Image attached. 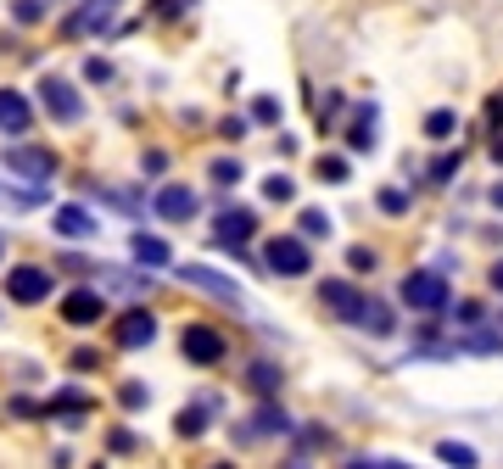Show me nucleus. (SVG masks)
Instances as JSON below:
<instances>
[{"instance_id":"54","label":"nucleus","mask_w":503,"mask_h":469,"mask_svg":"<svg viewBox=\"0 0 503 469\" xmlns=\"http://www.w3.org/2000/svg\"><path fill=\"white\" fill-rule=\"evenodd\" d=\"M392 469H414V464H403V458H392Z\"/></svg>"},{"instance_id":"45","label":"nucleus","mask_w":503,"mask_h":469,"mask_svg":"<svg viewBox=\"0 0 503 469\" xmlns=\"http://www.w3.org/2000/svg\"><path fill=\"white\" fill-rule=\"evenodd\" d=\"M56 268H62V274H95V263H90V258H78V251H62Z\"/></svg>"},{"instance_id":"22","label":"nucleus","mask_w":503,"mask_h":469,"mask_svg":"<svg viewBox=\"0 0 503 469\" xmlns=\"http://www.w3.org/2000/svg\"><path fill=\"white\" fill-rule=\"evenodd\" d=\"M213 424H219V414L202 408V402L191 397V402L174 414V436H179V441H202V436H213Z\"/></svg>"},{"instance_id":"9","label":"nucleus","mask_w":503,"mask_h":469,"mask_svg":"<svg viewBox=\"0 0 503 469\" xmlns=\"http://www.w3.org/2000/svg\"><path fill=\"white\" fill-rule=\"evenodd\" d=\"M39 112H45L51 123H62V129L84 123V95H78V84L62 78V73H39Z\"/></svg>"},{"instance_id":"52","label":"nucleus","mask_w":503,"mask_h":469,"mask_svg":"<svg viewBox=\"0 0 503 469\" xmlns=\"http://www.w3.org/2000/svg\"><path fill=\"white\" fill-rule=\"evenodd\" d=\"M492 162H498V168H503V135H498V140H492Z\"/></svg>"},{"instance_id":"18","label":"nucleus","mask_w":503,"mask_h":469,"mask_svg":"<svg viewBox=\"0 0 503 469\" xmlns=\"http://www.w3.org/2000/svg\"><path fill=\"white\" fill-rule=\"evenodd\" d=\"M129 258H135V268H145V274H174V246L162 241V234H152V229H135L129 234Z\"/></svg>"},{"instance_id":"26","label":"nucleus","mask_w":503,"mask_h":469,"mask_svg":"<svg viewBox=\"0 0 503 469\" xmlns=\"http://www.w3.org/2000/svg\"><path fill=\"white\" fill-rule=\"evenodd\" d=\"M375 212H381V218H408V212H414V190L408 185H381V190H375Z\"/></svg>"},{"instance_id":"50","label":"nucleus","mask_w":503,"mask_h":469,"mask_svg":"<svg viewBox=\"0 0 503 469\" xmlns=\"http://www.w3.org/2000/svg\"><path fill=\"white\" fill-rule=\"evenodd\" d=\"M487 207H492V212H503V179H498V185L487 190Z\"/></svg>"},{"instance_id":"25","label":"nucleus","mask_w":503,"mask_h":469,"mask_svg":"<svg viewBox=\"0 0 503 469\" xmlns=\"http://www.w3.org/2000/svg\"><path fill=\"white\" fill-rule=\"evenodd\" d=\"M448 325H453V330H481V325H492V308H487V296H453V308H448Z\"/></svg>"},{"instance_id":"33","label":"nucleus","mask_w":503,"mask_h":469,"mask_svg":"<svg viewBox=\"0 0 503 469\" xmlns=\"http://www.w3.org/2000/svg\"><path fill=\"white\" fill-rule=\"evenodd\" d=\"M152 408V386H145V380H118V414H145Z\"/></svg>"},{"instance_id":"27","label":"nucleus","mask_w":503,"mask_h":469,"mask_svg":"<svg viewBox=\"0 0 503 469\" xmlns=\"http://www.w3.org/2000/svg\"><path fill=\"white\" fill-rule=\"evenodd\" d=\"M419 129H425L431 145H448V140H458V112H453V106H431Z\"/></svg>"},{"instance_id":"34","label":"nucleus","mask_w":503,"mask_h":469,"mask_svg":"<svg viewBox=\"0 0 503 469\" xmlns=\"http://www.w3.org/2000/svg\"><path fill=\"white\" fill-rule=\"evenodd\" d=\"M347 274H352V280H369V274H381V251H375L369 241H352V246H347Z\"/></svg>"},{"instance_id":"36","label":"nucleus","mask_w":503,"mask_h":469,"mask_svg":"<svg viewBox=\"0 0 503 469\" xmlns=\"http://www.w3.org/2000/svg\"><path fill=\"white\" fill-rule=\"evenodd\" d=\"M263 202L268 207H291V202H297V179H291V174H268L263 179Z\"/></svg>"},{"instance_id":"28","label":"nucleus","mask_w":503,"mask_h":469,"mask_svg":"<svg viewBox=\"0 0 503 469\" xmlns=\"http://www.w3.org/2000/svg\"><path fill=\"white\" fill-rule=\"evenodd\" d=\"M241 179H246V162H241V157H213V162H207V185L224 190V196H229Z\"/></svg>"},{"instance_id":"38","label":"nucleus","mask_w":503,"mask_h":469,"mask_svg":"<svg viewBox=\"0 0 503 469\" xmlns=\"http://www.w3.org/2000/svg\"><path fill=\"white\" fill-rule=\"evenodd\" d=\"M45 12H51V0H12V23H23V29L45 23Z\"/></svg>"},{"instance_id":"37","label":"nucleus","mask_w":503,"mask_h":469,"mask_svg":"<svg viewBox=\"0 0 503 469\" xmlns=\"http://www.w3.org/2000/svg\"><path fill=\"white\" fill-rule=\"evenodd\" d=\"M68 369L84 380V374H101V369H107V352H101V347H73L68 352Z\"/></svg>"},{"instance_id":"32","label":"nucleus","mask_w":503,"mask_h":469,"mask_svg":"<svg viewBox=\"0 0 503 469\" xmlns=\"http://www.w3.org/2000/svg\"><path fill=\"white\" fill-rule=\"evenodd\" d=\"M458 168H465V152H436L431 168H425V185H431V190H448Z\"/></svg>"},{"instance_id":"16","label":"nucleus","mask_w":503,"mask_h":469,"mask_svg":"<svg viewBox=\"0 0 503 469\" xmlns=\"http://www.w3.org/2000/svg\"><path fill=\"white\" fill-rule=\"evenodd\" d=\"M51 234H56V241L84 246V241H95V234H101V218H95L90 207H78V202H62V207H51Z\"/></svg>"},{"instance_id":"42","label":"nucleus","mask_w":503,"mask_h":469,"mask_svg":"<svg viewBox=\"0 0 503 469\" xmlns=\"http://www.w3.org/2000/svg\"><path fill=\"white\" fill-rule=\"evenodd\" d=\"M246 129H252V118H246V112H229V118L219 123V135H224V140H246Z\"/></svg>"},{"instance_id":"35","label":"nucleus","mask_w":503,"mask_h":469,"mask_svg":"<svg viewBox=\"0 0 503 469\" xmlns=\"http://www.w3.org/2000/svg\"><path fill=\"white\" fill-rule=\"evenodd\" d=\"M107 453L112 458H140L145 453V436L129 431V424H112V431H107Z\"/></svg>"},{"instance_id":"55","label":"nucleus","mask_w":503,"mask_h":469,"mask_svg":"<svg viewBox=\"0 0 503 469\" xmlns=\"http://www.w3.org/2000/svg\"><path fill=\"white\" fill-rule=\"evenodd\" d=\"M0 258H6V234H0Z\"/></svg>"},{"instance_id":"57","label":"nucleus","mask_w":503,"mask_h":469,"mask_svg":"<svg viewBox=\"0 0 503 469\" xmlns=\"http://www.w3.org/2000/svg\"><path fill=\"white\" fill-rule=\"evenodd\" d=\"M95 469H107V464H95Z\"/></svg>"},{"instance_id":"7","label":"nucleus","mask_w":503,"mask_h":469,"mask_svg":"<svg viewBox=\"0 0 503 469\" xmlns=\"http://www.w3.org/2000/svg\"><path fill=\"white\" fill-rule=\"evenodd\" d=\"M107 335H112V347H118V352H145V347H157L162 318H157L152 308H145V302H129L123 313H112Z\"/></svg>"},{"instance_id":"12","label":"nucleus","mask_w":503,"mask_h":469,"mask_svg":"<svg viewBox=\"0 0 503 469\" xmlns=\"http://www.w3.org/2000/svg\"><path fill=\"white\" fill-rule=\"evenodd\" d=\"M152 212L162 224H174V229H185V224H196L202 218V196L191 185H179V179H162L157 190H152Z\"/></svg>"},{"instance_id":"30","label":"nucleus","mask_w":503,"mask_h":469,"mask_svg":"<svg viewBox=\"0 0 503 469\" xmlns=\"http://www.w3.org/2000/svg\"><path fill=\"white\" fill-rule=\"evenodd\" d=\"M95 196H101V202H107L112 212H123V218H140V212H145V207H152V202H145V196H135V190H123V185H101V190H95Z\"/></svg>"},{"instance_id":"11","label":"nucleus","mask_w":503,"mask_h":469,"mask_svg":"<svg viewBox=\"0 0 503 469\" xmlns=\"http://www.w3.org/2000/svg\"><path fill=\"white\" fill-rule=\"evenodd\" d=\"M0 168H6L12 179H23V185H45V179H56V152L17 140V145H6V152H0Z\"/></svg>"},{"instance_id":"14","label":"nucleus","mask_w":503,"mask_h":469,"mask_svg":"<svg viewBox=\"0 0 503 469\" xmlns=\"http://www.w3.org/2000/svg\"><path fill=\"white\" fill-rule=\"evenodd\" d=\"M359 335H369V341H397L403 335V308H397V296H375L369 291V302L359 313Z\"/></svg>"},{"instance_id":"46","label":"nucleus","mask_w":503,"mask_h":469,"mask_svg":"<svg viewBox=\"0 0 503 469\" xmlns=\"http://www.w3.org/2000/svg\"><path fill=\"white\" fill-rule=\"evenodd\" d=\"M202 408H213V414H224V391H213V386H202V391H191Z\"/></svg>"},{"instance_id":"43","label":"nucleus","mask_w":503,"mask_h":469,"mask_svg":"<svg viewBox=\"0 0 503 469\" xmlns=\"http://www.w3.org/2000/svg\"><path fill=\"white\" fill-rule=\"evenodd\" d=\"M84 78H90V84H112V62L107 56H90V62H84Z\"/></svg>"},{"instance_id":"56","label":"nucleus","mask_w":503,"mask_h":469,"mask_svg":"<svg viewBox=\"0 0 503 469\" xmlns=\"http://www.w3.org/2000/svg\"><path fill=\"white\" fill-rule=\"evenodd\" d=\"M498 330H503V313H498Z\"/></svg>"},{"instance_id":"44","label":"nucleus","mask_w":503,"mask_h":469,"mask_svg":"<svg viewBox=\"0 0 503 469\" xmlns=\"http://www.w3.org/2000/svg\"><path fill=\"white\" fill-rule=\"evenodd\" d=\"M342 469H392V458H381V453H352V458H342Z\"/></svg>"},{"instance_id":"1","label":"nucleus","mask_w":503,"mask_h":469,"mask_svg":"<svg viewBox=\"0 0 503 469\" xmlns=\"http://www.w3.org/2000/svg\"><path fill=\"white\" fill-rule=\"evenodd\" d=\"M453 274H442L436 263H414L403 280H397V308L403 313H414V318H448V308H453Z\"/></svg>"},{"instance_id":"41","label":"nucleus","mask_w":503,"mask_h":469,"mask_svg":"<svg viewBox=\"0 0 503 469\" xmlns=\"http://www.w3.org/2000/svg\"><path fill=\"white\" fill-rule=\"evenodd\" d=\"M140 174L145 179H162L168 174V152H157V145H152V152H140Z\"/></svg>"},{"instance_id":"40","label":"nucleus","mask_w":503,"mask_h":469,"mask_svg":"<svg viewBox=\"0 0 503 469\" xmlns=\"http://www.w3.org/2000/svg\"><path fill=\"white\" fill-rule=\"evenodd\" d=\"M6 414L29 424V419H45V402H34V397H12V402H6Z\"/></svg>"},{"instance_id":"24","label":"nucleus","mask_w":503,"mask_h":469,"mask_svg":"<svg viewBox=\"0 0 503 469\" xmlns=\"http://www.w3.org/2000/svg\"><path fill=\"white\" fill-rule=\"evenodd\" d=\"M431 453H436V464H442V469H481V464H487L475 441H458V436H442Z\"/></svg>"},{"instance_id":"6","label":"nucleus","mask_w":503,"mask_h":469,"mask_svg":"<svg viewBox=\"0 0 503 469\" xmlns=\"http://www.w3.org/2000/svg\"><path fill=\"white\" fill-rule=\"evenodd\" d=\"M56 318L68 330H101L112 318V296L101 291V285H68L56 296Z\"/></svg>"},{"instance_id":"29","label":"nucleus","mask_w":503,"mask_h":469,"mask_svg":"<svg viewBox=\"0 0 503 469\" xmlns=\"http://www.w3.org/2000/svg\"><path fill=\"white\" fill-rule=\"evenodd\" d=\"M313 179H319V185H347V179H352V157H347V152L313 157Z\"/></svg>"},{"instance_id":"20","label":"nucleus","mask_w":503,"mask_h":469,"mask_svg":"<svg viewBox=\"0 0 503 469\" xmlns=\"http://www.w3.org/2000/svg\"><path fill=\"white\" fill-rule=\"evenodd\" d=\"M335 447H342V436H335L330 424L308 419V424H297V436L285 441V458H297V464H313V453H335Z\"/></svg>"},{"instance_id":"19","label":"nucleus","mask_w":503,"mask_h":469,"mask_svg":"<svg viewBox=\"0 0 503 469\" xmlns=\"http://www.w3.org/2000/svg\"><path fill=\"white\" fill-rule=\"evenodd\" d=\"M95 414V397L90 391H78V386H56L51 397H45V419H62L68 431H78L84 419Z\"/></svg>"},{"instance_id":"39","label":"nucleus","mask_w":503,"mask_h":469,"mask_svg":"<svg viewBox=\"0 0 503 469\" xmlns=\"http://www.w3.org/2000/svg\"><path fill=\"white\" fill-rule=\"evenodd\" d=\"M342 112H347V95L330 90V95L319 101V129H335V123H342Z\"/></svg>"},{"instance_id":"15","label":"nucleus","mask_w":503,"mask_h":469,"mask_svg":"<svg viewBox=\"0 0 503 469\" xmlns=\"http://www.w3.org/2000/svg\"><path fill=\"white\" fill-rule=\"evenodd\" d=\"M241 386H246V397H252V402H263V397H280V391H285V364H280V358H268V352L246 358V369H241Z\"/></svg>"},{"instance_id":"8","label":"nucleus","mask_w":503,"mask_h":469,"mask_svg":"<svg viewBox=\"0 0 503 469\" xmlns=\"http://www.w3.org/2000/svg\"><path fill=\"white\" fill-rule=\"evenodd\" d=\"M56 296V274L45 263H12L6 268V302L12 308H45Z\"/></svg>"},{"instance_id":"17","label":"nucleus","mask_w":503,"mask_h":469,"mask_svg":"<svg viewBox=\"0 0 503 469\" xmlns=\"http://www.w3.org/2000/svg\"><path fill=\"white\" fill-rule=\"evenodd\" d=\"M381 145V106L375 101H352V123H347V157H369Z\"/></svg>"},{"instance_id":"2","label":"nucleus","mask_w":503,"mask_h":469,"mask_svg":"<svg viewBox=\"0 0 503 469\" xmlns=\"http://www.w3.org/2000/svg\"><path fill=\"white\" fill-rule=\"evenodd\" d=\"M258 268L268 274V280H313V246L302 241L297 229H280V234H263L258 241Z\"/></svg>"},{"instance_id":"49","label":"nucleus","mask_w":503,"mask_h":469,"mask_svg":"<svg viewBox=\"0 0 503 469\" xmlns=\"http://www.w3.org/2000/svg\"><path fill=\"white\" fill-rule=\"evenodd\" d=\"M436 268L453 274V268H465V258H458V251H442V258H436Z\"/></svg>"},{"instance_id":"4","label":"nucleus","mask_w":503,"mask_h":469,"mask_svg":"<svg viewBox=\"0 0 503 469\" xmlns=\"http://www.w3.org/2000/svg\"><path fill=\"white\" fill-rule=\"evenodd\" d=\"M313 302L325 308L330 325L359 330V313H364V302H369V285L352 280V274H325V280H313Z\"/></svg>"},{"instance_id":"13","label":"nucleus","mask_w":503,"mask_h":469,"mask_svg":"<svg viewBox=\"0 0 503 469\" xmlns=\"http://www.w3.org/2000/svg\"><path fill=\"white\" fill-rule=\"evenodd\" d=\"M246 424L258 431V441H291V436H297V424H302V419L291 414L280 397H263V402H252Z\"/></svg>"},{"instance_id":"23","label":"nucleus","mask_w":503,"mask_h":469,"mask_svg":"<svg viewBox=\"0 0 503 469\" xmlns=\"http://www.w3.org/2000/svg\"><path fill=\"white\" fill-rule=\"evenodd\" d=\"M291 229H297L308 246L335 241V212H330V207H297V224H291Z\"/></svg>"},{"instance_id":"10","label":"nucleus","mask_w":503,"mask_h":469,"mask_svg":"<svg viewBox=\"0 0 503 469\" xmlns=\"http://www.w3.org/2000/svg\"><path fill=\"white\" fill-rule=\"evenodd\" d=\"M174 274H179V285L202 291L207 302H219V308H241V302H246V296H241V285L229 280L224 268H213V263H174Z\"/></svg>"},{"instance_id":"51","label":"nucleus","mask_w":503,"mask_h":469,"mask_svg":"<svg viewBox=\"0 0 503 469\" xmlns=\"http://www.w3.org/2000/svg\"><path fill=\"white\" fill-rule=\"evenodd\" d=\"M207 469H241L235 458H213V464H207Z\"/></svg>"},{"instance_id":"3","label":"nucleus","mask_w":503,"mask_h":469,"mask_svg":"<svg viewBox=\"0 0 503 469\" xmlns=\"http://www.w3.org/2000/svg\"><path fill=\"white\" fill-rule=\"evenodd\" d=\"M219 212H213V251H224V258H235L246 263V251L252 241H263V224H258V207H241V202H229L224 190H219Z\"/></svg>"},{"instance_id":"21","label":"nucleus","mask_w":503,"mask_h":469,"mask_svg":"<svg viewBox=\"0 0 503 469\" xmlns=\"http://www.w3.org/2000/svg\"><path fill=\"white\" fill-rule=\"evenodd\" d=\"M34 129V101L23 90H0V135H29Z\"/></svg>"},{"instance_id":"48","label":"nucleus","mask_w":503,"mask_h":469,"mask_svg":"<svg viewBox=\"0 0 503 469\" xmlns=\"http://www.w3.org/2000/svg\"><path fill=\"white\" fill-rule=\"evenodd\" d=\"M73 458H78L73 447H56V453H51V469H73Z\"/></svg>"},{"instance_id":"47","label":"nucleus","mask_w":503,"mask_h":469,"mask_svg":"<svg viewBox=\"0 0 503 469\" xmlns=\"http://www.w3.org/2000/svg\"><path fill=\"white\" fill-rule=\"evenodd\" d=\"M487 291H492V296H503V251H498L492 268H487Z\"/></svg>"},{"instance_id":"53","label":"nucleus","mask_w":503,"mask_h":469,"mask_svg":"<svg viewBox=\"0 0 503 469\" xmlns=\"http://www.w3.org/2000/svg\"><path fill=\"white\" fill-rule=\"evenodd\" d=\"M280 469H313V464H297V458H285V464H280Z\"/></svg>"},{"instance_id":"5","label":"nucleus","mask_w":503,"mask_h":469,"mask_svg":"<svg viewBox=\"0 0 503 469\" xmlns=\"http://www.w3.org/2000/svg\"><path fill=\"white\" fill-rule=\"evenodd\" d=\"M179 358L191 369H224L229 364V335L213 318H185L179 325Z\"/></svg>"},{"instance_id":"31","label":"nucleus","mask_w":503,"mask_h":469,"mask_svg":"<svg viewBox=\"0 0 503 469\" xmlns=\"http://www.w3.org/2000/svg\"><path fill=\"white\" fill-rule=\"evenodd\" d=\"M246 118L258 123V129H280V123H285V101H280V95H252Z\"/></svg>"}]
</instances>
